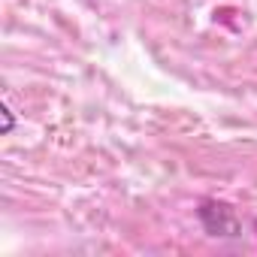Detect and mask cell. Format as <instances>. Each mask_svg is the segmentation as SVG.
I'll use <instances>...</instances> for the list:
<instances>
[{
    "label": "cell",
    "mask_w": 257,
    "mask_h": 257,
    "mask_svg": "<svg viewBox=\"0 0 257 257\" xmlns=\"http://www.w3.org/2000/svg\"><path fill=\"white\" fill-rule=\"evenodd\" d=\"M0 115H4V131H0V134H4V137H10L13 131H16V115H13V109L4 103V109H0Z\"/></svg>",
    "instance_id": "obj_2"
},
{
    "label": "cell",
    "mask_w": 257,
    "mask_h": 257,
    "mask_svg": "<svg viewBox=\"0 0 257 257\" xmlns=\"http://www.w3.org/2000/svg\"><path fill=\"white\" fill-rule=\"evenodd\" d=\"M200 221L209 236H239V230H242L233 206L218 203V200H206L200 206Z\"/></svg>",
    "instance_id": "obj_1"
}]
</instances>
